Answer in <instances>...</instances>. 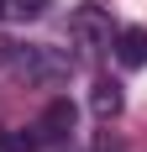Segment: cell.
Listing matches in <instances>:
<instances>
[{"label":"cell","mask_w":147,"mask_h":152,"mask_svg":"<svg viewBox=\"0 0 147 152\" xmlns=\"http://www.w3.org/2000/svg\"><path fill=\"white\" fill-rule=\"evenodd\" d=\"M68 37L74 47L84 53V58H100V53H110V42H116V21H110V11L105 5H79V11L68 16Z\"/></svg>","instance_id":"obj_2"},{"label":"cell","mask_w":147,"mask_h":152,"mask_svg":"<svg viewBox=\"0 0 147 152\" xmlns=\"http://www.w3.org/2000/svg\"><path fill=\"white\" fill-rule=\"evenodd\" d=\"M74 137V105L68 100H53V105L32 121V147H58Z\"/></svg>","instance_id":"obj_3"},{"label":"cell","mask_w":147,"mask_h":152,"mask_svg":"<svg viewBox=\"0 0 147 152\" xmlns=\"http://www.w3.org/2000/svg\"><path fill=\"white\" fill-rule=\"evenodd\" d=\"M0 74L21 79V84H68L74 58L47 42H0Z\"/></svg>","instance_id":"obj_1"},{"label":"cell","mask_w":147,"mask_h":152,"mask_svg":"<svg viewBox=\"0 0 147 152\" xmlns=\"http://www.w3.org/2000/svg\"><path fill=\"white\" fill-rule=\"evenodd\" d=\"M126 68H147V26H116V42H110Z\"/></svg>","instance_id":"obj_4"},{"label":"cell","mask_w":147,"mask_h":152,"mask_svg":"<svg viewBox=\"0 0 147 152\" xmlns=\"http://www.w3.org/2000/svg\"><path fill=\"white\" fill-rule=\"evenodd\" d=\"M53 0H0V26H26L37 16H47Z\"/></svg>","instance_id":"obj_6"},{"label":"cell","mask_w":147,"mask_h":152,"mask_svg":"<svg viewBox=\"0 0 147 152\" xmlns=\"http://www.w3.org/2000/svg\"><path fill=\"white\" fill-rule=\"evenodd\" d=\"M121 105H126V94H121V84L100 74V79H95V89H89V110H95L100 121H116V115H121Z\"/></svg>","instance_id":"obj_5"},{"label":"cell","mask_w":147,"mask_h":152,"mask_svg":"<svg viewBox=\"0 0 147 152\" xmlns=\"http://www.w3.org/2000/svg\"><path fill=\"white\" fill-rule=\"evenodd\" d=\"M89 152H121V142H110V137H100V142H95Z\"/></svg>","instance_id":"obj_7"}]
</instances>
